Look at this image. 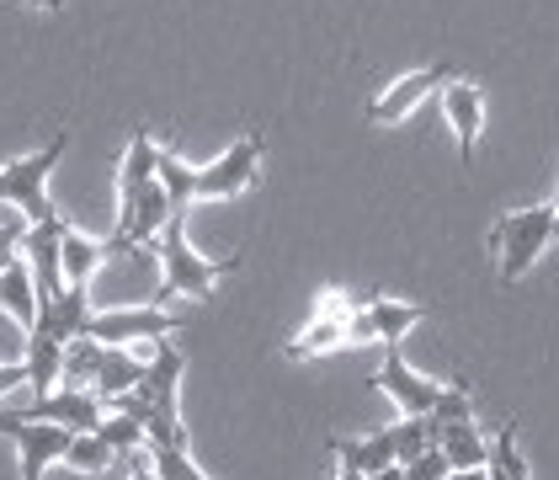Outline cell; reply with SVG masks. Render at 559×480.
Instances as JSON below:
<instances>
[{
  "mask_svg": "<svg viewBox=\"0 0 559 480\" xmlns=\"http://www.w3.org/2000/svg\"><path fill=\"white\" fill-rule=\"evenodd\" d=\"M139 374H144V363L133 358V348H107V342H102V363H96L91 390L102 395V406H107L112 395H129L133 385H139Z\"/></svg>",
  "mask_w": 559,
  "mask_h": 480,
  "instance_id": "cell-17",
  "label": "cell"
},
{
  "mask_svg": "<svg viewBox=\"0 0 559 480\" xmlns=\"http://www.w3.org/2000/svg\"><path fill=\"white\" fill-rule=\"evenodd\" d=\"M155 257H160V289H155V300L150 305H171L176 294H187V300H203L209 289H214L224 272H235L240 257H198L192 251V241H187V214H171L166 219V230L155 235Z\"/></svg>",
  "mask_w": 559,
  "mask_h": 480,
  "instance_id": "cell-1",
  "label": "cell"
},
{
  "mask_svg": "<svg viewBox=\"0 0 559 480\" xmlns=\"http://www.w3.org/2000/svg\"><path fill=\"white\" fill-rule=\"evenodd\" d=\"M64 144H70V133L59 129V133H53V139L44 144V150H38V155H22V161L0 166V203H11L16 214L27 219V224L59 219V214H53V203H48V172L59 166Z\"/></svg>",
  "mask_w": 559,
  "mask_h": 480,
  "instance_id": "cell-3",
  "label": "cell"
},
{
  "mask_svg": "<svg viewBox=\"0 0 559 480\" xmlns=\"http://www.w3.org/2000/svg\"><path fill=\"white\" fill-rule=\"evenodd\" d=\"M59 235H64V219H44V224H27L22 235V257L33 267V289H38V305L64 294V267H59Z\"/></svg>",
  "mask_w": 559,
  "mask_h": 480,
  "instance_id": "cell-10",
  "label": "cell"
},
{
  "mask_svg": "<svg viewBox=\"0 0 559 480\" xmlns=\"http://www.w3.org/2000/svg\"><path fill=\"white\" fill-rule=\"evenodd\" d=\"M368 480H405V465H384V470H373Z\"/></svg>",
  "mask_w": 559,
  "mask_h": 480,
  "instance_id": "cell-27",
  "label": "cell"
},
{
  "mask_svg": "<svg viewBox=\"0 0 559 480\" xmlns=\"http://www.w3.org/2000/svg\"><path fill=\"white\" fill-rule=\"evenodd\" d=\"M102 262H107V246L64 224V235H59V267H64V283H91Z\"/></svg>",
  "mask_w": 559,
  "mask_h": 480,
  "instance_id": "cell-18",
  "label": "cell"
},
{
  "mask_svg": "<svg viewBox=\"0 0 559 480\" xmlns=\"http://www.w3.org/2000/svg\"><path fill=\"white\" fill-rule=\"evenodd\" d=\"M16 385H27V363H0V395L16 390Z\"/></svg>",
  "mask_w": 559,
  "mask_h": 480,
  "instance_id": "cell-25",
  "label": "cell"
},
{
  "mask_svg": "<svg viewBox=\"0 0 559 480\" xmlns=\"http://www.w3.org/2000/svg\"><path fill=\"white\" fill-rule=\"evenodd\" d=\"M453 476V465H448V454L431 443V448H421L411 465H405V480H448Z\"/></svg>",
  "mask_w": 559,
  "mask_h": 480,
  "instance_id": "cell-24",
  "label": "cell"
},
{
  "mask_svg": "<svg viewBox=\"0 0 559 480\" xmlns=\"http://www.w3.org/2000/svg\"><path fill=\"white\" fill-rule=\"evenodd\" d=\"M485 465H501V470H507V480H533V476H527L522 448H516V422H507V428L496 433V443H490V459H485Z\"/></svg>",
  "mask_w": 559,
  "mask_h": 480,
  "instance_id": "cell-22",
  "label": "cell"
},
{
  "mask_svg": "<svg viewBox=\"0 0 559 480\" xmlns=\"http://www.w3.org/2000/svg\"><path fill=\"white\" fill-rule=\"evenodd\" d=\"M129 480H155V470H150V454L139 448V454H129Z\"/></svg>",
  "mask_w": 559,
  "mask_h": 480,
  "instance_id": "cell-26",
  "label": "cell"
},
{
  "mask_svg": "<svg viewBox=\"0 0 559 480\" xmlns=\"http://www.w3.org/2000/svg\"><path fill=\"white\" fill-rule=\"evenodd\" d=\"M448 480H490V470H485V465H479V470H453Z\"/></svg>",
  "mask_w": 559,
  "mask_h": 480,
  "instance_id": "cell-28",
  "label": "cell"
},
{
  "mask_svg": "<svg viewBox=\"0 0 559 480\" xmlns=\"http://www.w3.org/2000/svg\"><path fill=\"white\" fill-rule=\"evenodd\" d=\"M86 320H91V283H64L59 300L38 305L33 326L48 331V337H59V342H70V337H86Z\"/></svg>",
  "mask_w": 559,
  "mask_h": 480,
  "instance_id": "cell-13",
  "label": "cell"
},
{
  "mask_svg": "<svg viewBox=\"0 0 559 480\" xmlns=\"http://www.w3.org/2000/svg\"><path fill=\"white\" fill-rule=\"evenodd\" d=\"M336 480H368V476H357V470H336Z\"/></svg>",
  "mask_w": 559,
  "mask_h": 480,
  "instance_id": "cell-30",
  "label": "cell"
},
{
  "mask_svg": "<svg viewBox=\"0 0 559 480\" xmlns=\"http://www.w3.org/2000/svg\"><path fill=\"white\" fill-rule=\"evenodd\" d=\"M96 433L107 437L118 454H139V448H144V428H139L133 417H123V411H107V417L96 422Z\"/></svg>",
  "mask_w": 559,
  "mask_h": 480,
  "instance_id": "cell-23",
  "label": "cell"
},
{
  "mask_svg": "<svg viewBox=\"0 0 559 480\" xmlns=\"http://www.w3.org/2000/svg\"><path fill=\"white\" fill-rule=\"evenodd\" d=\"M549 241H555V203H533V209H516V214L496 219V230H490L496 278H501V283L527 278V267L544 257Z\"/></svg>",
  "mask_w": 559,
  "mask_h": 480,
  "instance_id": "cell-2",
  "label": "cell"
},
{
  "mask_svg": "<svg viewBox=\"0 0 559 480\" xmlns=\"http://www.w3.org/2000/svg\"><path fill=\"white\" fill-rule=\"evenodd\" d=\"M0 315L16 320L22 337H27L33 320H38V289H33V267H27L22 251H16V257L5 262V272H0Z\"/></svg>",
  "mask_w": 559,
  "mask_h": 480,
  "instance_id": "cell-14",
  "label": "cell"
},
{
  "mask_svg": "<svg viewBox=\"0 0 559 480\" xmlns=\"http://www.w3.org/2000/svg\"><path fill=\"white\" fill-rule=\"evenodd\" d=\"M331 454L342 459V470H357V476H373V470H384L394 465V437L373 433V437H331Z\"/></svg>",
  "mask_w": 559,
  "mask_h": 480,
  "instance_id": "cell-16",
  "label": "cell"
},
{
  "mask_svg": "<svg viewBox=\"0 0 559 480\" xmlns=\"http://www.w3.org/2000/svg\"><path fill=\"white\" fill-rule=\"evenodd\" d=\"M118 459H123V454H118L102 433H75L70 437V448H64V465H70V470H81V476H102V470H107V465H118Z\"/></svg>",
  "mask_w": 559,
  "mask_h": 480,
  "instance_id": "cell-19",
  "label": "cell"
},
{
  "mask_svg": "<svg viewBox=\"0 0 559 480\" xmlns=\"http://www.w3.org/2000/svg\"><path fill=\"white\" fill-rule=\"evenodd\" d=\"M453 81V65L448 59H431L421 70H411V75H400L389 91H379L373 102H368V124H405L421 102H427L437 86H448Z\"/></svg>",
  "mask_w": 559,
  "mask_h": 480,
  "instance_id": "cell-6",
  "label": "cell"
},
{
  "mask_svg": "<svg viewBox=\"0 0 559 480\" xmlns=\"http://www.w3.org/2000/svg\"><path fill=\"white\" fill-rule=\"evenodd\" d=\"M0 433L16 443V454H22V480H44L48 465H59L64 459V448H70V428H53V422H27V417H16V411H5L0 417Z\"/></svg>",
  "mask_w": 559,
  "mask_h": 480,
  "instance_id": "cell-7",
  "label": "cell"
},
{
  "mask_svg": "<svg viewBox=\"0 0 559 480\" xmlns=\"http://www.w3.org/2000/svg\"><path fill=\"white\" fill-rule=\"evenodd\" d=\"M442 113H448V124L459 133V155H464V166H469L474 144H479V129H485V91L453 75V81L442 86Z\"/></svg>",
  "mask_w": 559,
  "mask_h": 480,
  "instance_id": "cell-11",
  "label": "cell"
},
{
  "mask_svg": "<svg viewBox=\"0 0 559 480\" xmlns=\"http://www.w3.org/2000/svg\"><path fill=\"white\" fill-rule=\"evenodd\" d=\"M346 315H352V300H342V294H320V309H314V320L304 326L299 337L288 342V358H314V352L342 348Z\"/></svg>",
  "mask_w": 559,
  "mask_h": 480,
  "instance_id": "cell-12",
  "label": "cell"
},
{
  "mask_svg": "<svg viewBox=\"0 0 559 480\" xmlns=\"http://www.w3.org/2000/svg\"><path fill=\"white\" fill-rule=\"evenodd\" d=\"M144 454H150L155 480H209L198 465H192V454H187V448H144Z\"/></svg>",
  "mask_w": 559,
  "mask_h": 480,
  "instance_id": "cell-21",
  "label": "cell"
},
{
  "mask_svg": "<svg viewBox=\"0 0 559 480\" xmlns=\"http://www.w3.org/2000/svg\"><path fill=\"white\" fill-rule=\"evenodd\" d=\"M16 417H27V422H53V428H70V433H96V422L107 417V406H102L96 390L53 385V390H44L27 411H16Z\"/></svg>",
  "mask_w": 559,
  "mask_h": 480,
  "instance_id": "cell-9",
  "label": "cell"
},
{
  "mask_svg": "<svg viewBox=\"0 0 559 480\" xmlns=\"http://www.w3.org/2000/svg\"><path fill=\"white\" fill-rule=\"evenodd\" d=\"M389 437H394V465H411L421 448H431V417H400Z\"/></svg>",
  "mask_w": 559,
  "mask_h": 480,
  "instance_id": "cell-20",
  "label": "cell"
},
{
  "mask_svg": "<svg viewBox=\"0 0 559 480\" xmlns=\"http://www.w3.org/2000/svg\"><path fill=\"white\" fill-rule=\"evenodd\" d=\"M27 5H38V11H59L64 0H27Z\"/></svg>",
  "mask_w": 559,
  "mask_h": 480,
  "instance_id": "cell-29",
  "label": "cell"
},
{
  "mask_svg": "<svg viewBox=\"0 0 559 480\" xmlns=\"http://www.w3.org/2000/svg\"><path fill=\"white\" fill-rule=\"evenodd\" d=\"M555 241H559V203H555Z\"/></svg>",
  "mask_w": 559,
  "mask_h": 480,
  "instance_id": "cell-31",
  "label": "cell"
},
{
  "mask_svg": "<svg viewBox=\"0 0 559 480\" xmlns=\"http://www.w3.org/2000/svg\"><path fill=\"white\" fill-rule=\"evenodd\" d=\"M442 454H448V465L453 470H479L485 459H490V443L479 437L474 428V417H453V422H437V437H431Z\"/></svg>",
  "mask_w": 559,
  "mask_h": 480,
  "instance_id": "cell-15",
  "label": "cell"
},
{
  "mask_svg": "<svg viewBox=\"0 0 559 480\" xmlns=\"http://www.w3.org/2000/svg\"><path fill=\"white\" fill-rule=\"evenodd\" d=\"M373 390H384L394 406H400V417H427L431 406H437V395L442 385L427 379V374H416L411 363H405V352L400 348H384V363L373 368V379H368Z\"/></svg>",
  "mask_w": 559,
  "mask_h": 480,
  "instance_id": "cell-8",
  "label": "cell"
},
{
  "mask_svg": "<svg viewBox=\"0 0 559 480\" xmlns=\"http://www.w3.org/2000/svg\"><path fill=\"white\" fill-rule=\"evenodd\" d=\"M181 320L160 305H133V309H91L86 337L91 342H107V348H133V342H160L176 337Z\"/></svg>",
  "mask_w": 559,
  "mask_h": 480,
  "instance_id": "cell-4",
  "label": "cell"
},
{
  "mask_svg": "<svg viewBox=\"0 0 559 480\" xmlns=\"http://www.w3.org/2000/svg\"><path fill=\"white\" fill-rule=\"evenodd\" d=\"M261 133H240L214 166H192V203L198 198H240L261 172Z\"/></svg>",
  "mask_w": 559,
  "mask_h": 480,
  "instance_id": "cell-5",
  "label": "cell"
}]
</instances>
